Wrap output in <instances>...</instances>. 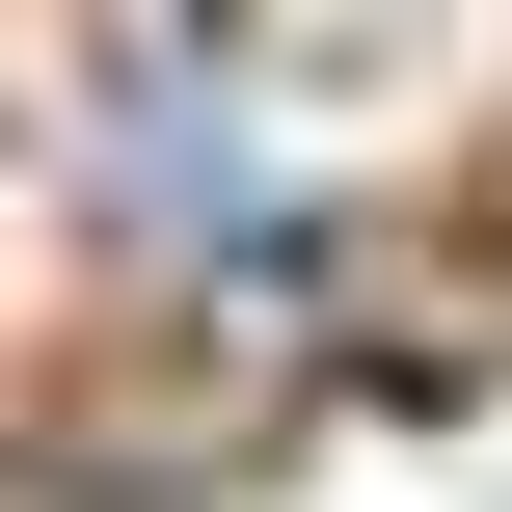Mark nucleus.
<instances>
[{"label": "nucleus", "instance_id": "obj_1", "mask_svg": "<svg viewBox=\"0 0 512 512\" xmlns=\"http://www.w3.org/2000/svg\"><path fill=\"white\" fill-rule=\"evenodd\" d=\"M108 189H135V243H189V270H297V189H270V135L216 108L189 27L108 54Z\"/></svg>", "mask_w": 512, "mask_h": 512}]
</instances>
